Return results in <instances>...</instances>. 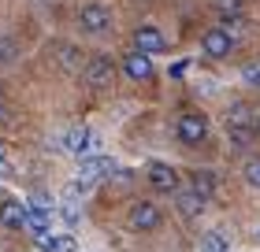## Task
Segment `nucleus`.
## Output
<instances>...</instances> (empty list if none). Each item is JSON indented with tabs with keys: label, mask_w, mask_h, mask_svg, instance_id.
<instances>
[{
	"label": "nucleus",
	"mask_w": 260,
	"mask_h": 252,
	"mask_svg": "<svg viewBox=\"0 0 260 252\" xmlns=\"http://www.w3.org/2000/svg\"><path fill=\"white\" fill-rule=\"evenodd\" d=\"M4 200H8V197H4V186H0V204H4Z\"/></svg>",
	"instance_id": "obj_23"
},
{
	"label": "nucleus",
	"mask_w": 260,
	"mask_h": 252,
	"mask_svg": "<svg viewBox=\"0 0 260 252\" xmlns=\"http://www.w3.org/2000/svg\"><path fill=\"white\" fill-rule=\"evenodd\" d=\"M60 149L71 152V156H78V160H86V156H93L101 149V137L93 134V130H86V126H71L60 137Z\"/></svg>",
	"instance_id": "obj_3"
},
{
	"label": "nucleus",
	"mask_w": 260,
	"mask_h": 252,
	"mask_svg": "<svg viewBox=\"0 0 260 252\" xmlns=\"http://www.w3.org/2000/svg\"><path fill=\"white\" fill-rule=\"evenodd\" d=\"M45 252H78V241L71 234H52V241H49Z\"/></svg>",
	"instance_id": "obj_16"
},
{
	"label": "nucleus",
	"mask_w": 260,
	"mask_h": 252,
	"mask_svg": "<svg viewBox=\"0 0 260 252\" xmlns=\"http://www.w3.org/2000/svg\"><path fill=\"white\" fill-rule=\"evenodd\" d=\"M253 237H256V241H260V226H256V234H253Z\"/></svg>",
	"instance_id": "obj_25"
},
{
	"label": "nucleus",
	"mask_w": 260,
	"mask_h": 252,
	"mask_svg": "<svg viewBox=\"0 0 260 252\" xmlns=\"http://www.w3.org/2000/svg\"><path fill=\"white\" fill-rule=\"evenodd\" d=\"M104 174H115V160L112 156H86V160H78V182H101Z\"/></svg>",
	"instance_id": "obj_8"
},
{
	"label": "nucleus",
	"mask_w": 260,
	"mask_h": 252,
	"mask_svg": "<svg viewBox=\"0 0 260 252\" xmlns=\"http://www.w3.org/2000/svg\"><path fill=\"white\" fill-rule=\"evenodd\" d=\"M227 137L234 149H249L256 137V107L245 100H234L227 112Z\"/></svg>",
	"instance_id": "obj_1"
},
{
	"label": "nucleus",
	"mask_w": 260,
	"mask_h": 252,
	"mask_svg": "<svg viewBox=\"0 0 260 252\" xmlns=\"http://www.w3.org/2000/svg\"><path fill=\"white\" fill-rule=\"evenodd\" d=\"M82 78H86V86L104 89V86H112V78H115V63L108 56H93V59H86V67H82Z\"/></svg>",
	"instance_id": "obj_7"
},
{
	"label": "nucleus",
	"mask_w": 260,
	"mask_h": 252,
	"mask_svg": "<svg viewBox=\"0 0 260 252\" xmlns=\"http://www.w3.org/2000/svg\"><path fill=\"white\" fill-rule=\"evenodd\" d=\"M197 252H231V241H227L223 230H208V234H201Z\"/></svg>",
	"instance_id": "obj_14"
},
{
	"label": "nucleus",
	"mask_w": 260,
	"mask_h": 252,
	"mask_svg": "<svg viewBox=\"0 0 260 252\" xmlns=\"http://www.w3.org/2000/svg\"><path fill=\"white\" fill-rule=\"evenodd\" d=\"M134 52H141V56H160V52H168V38L152 26V22H141V26L134 30Z\"/></svg>",
	"instance_id": "obj_6"
},
{
	"label": "nucleus",
	"mask_w": 260,
	"mask_h": 252,
	"mask_svg": "<svg viewBox=\"0 0 260 252\" xmlns=\"http://www.w3.org/2000/svg\"><path fill=\"white\" fill-rule=\"evenodd\" d=\"M160 223H164V211H160L152 200H134V204H130L126 226H130L134 234H152V230H160Z\"/></svg>",
	"instance_id": "obj_2"
},
{
	"label": "nucleus",
	"mask_w": 260,
	"mask_h": 252,
	"mask_svg": "<svg viewBox=\"0 0 260 252\" xmlns=\"http://www.w3.org/2000/svg\"><path fill=\"white\" fill-rule=\"evenodd\" d=\"M242 82L253 86V89H260V63H245L242 67Z\"/></svg>",
	"instance_id": "obj_20"
},
{
	"label": "nucleus",
	"mask_w": 260,
	"mask_h": 252,
	"mask_svg": "<svg viewBox=\"0 0 260 252\" xmlns=\"http://www.w3.org/2000/svg\"><path fill=\"white\" fill-rule=\"evenodd\" d=\"M30 215H52V197H45V193H30Z\"/></svg>",
	"instance_id": "obj_17"
},
{
	"label": "nucleus",
	"mask_w": 260,
	"mask_h": 252,
	"mask_svg": "<svg viewBox=\"0 0 260 252\" xmlns=\"http://www.w3.org/2000/svg\"><path fill=\"white\" fill-rule=\"evenodd\" d=\"M242 178H245V186H253V189H260V160H249V163H245V171H242Z\"/></svg>",
	"instance_id": "obj_18"
},
{
	"label": "nucleus",
	"mask_w": 260,
	"mask_h": 252,
	"mask_svg": "<svg viewBox=\"0 0 260 252\" xmlns=\"http://www.w3.org/2000/svg\"><path fill=\"white\" fill-rule=\"evenodd\" d=\"M60 59H63V67H67V70H82V67H86V63L78 59V52L71 49V45H63V49H60Z\"/></svg>",
	"instance_id": "obj_19"
},
{
	"label": "nucleus",
	"mask_w": 260,
	"mask_h": 252,
	"mask_svg": "<svg viewBox=\"0 0 260 252\" xmlns=\"http://www.w3.org/2000/svg\"><path fill=\"white\" fill-rule=\"evenodd\" d=\"M175 134H179L182 145H201V141L208 137V115L205 112H186V115H179Z\"/></svg>",
	"instance_id": "obj_4"
},
{
	"label": "nucleus",
	"mask_w": 260,
	"mask_h": 252,
	"mask_svg": "<svg viewBox=\"0 0 260 252\" xmlns=\"http://www.w3.org/2000/svg\"><path fill=\"white\" fill-rule=\"evenodd\" d=\"M205 204H208V200L201 197V193H193V189H179V193H175V208H179L182 219H201Z\"/></svg>",
	"instance_id": "obj_13"
},
{
	"label": "nucleus",
	"mask_w": 260,
	"mask_h": 252,
	"mask_svg": "<svg viewBox=\"0 0 260 252\" xmlns=\"http://www.w3.org/2000/svg\"><path fill=\"white\" fill-rule=\"evenodd\" d=\"M78 26H82V33L101 38V33L112 30V11L104 8V4H82L78 8Z\"/></svg>",
	"instance_id": "obj_5"
},
{
	"label": "nucleus",
	"mask_w": 260,
	"mask_h": 252,
	"mask_svg": "<svg viewBox=\"0 0 260 252\" xmlns=\"http://www.w3.org/2000/svg\"><path fill=\"white\" fill-rule=\"evenodd\" d=\"M231 49H234V38H231L227 30L212 26V30H205V33H201V52H205V56H212V59H223V56H231Z\"/></svg>",
	"instance_id": "obj_9"
},
{
	"label": "nucleus",
	"mask_w": 260,
	"mask_h": 252,
	"mask_svg": "<svg viewBox=\"0 0 260 252\" xmlns=\"http://www.w3.org/2000/svg\"><path fill=\"white\" fill-rule=\"evenodd\" d=\"M123 75L130 82H149L152 78V59L141 56V52H126L123 56Z\"/></svg>",
	"instance_id": "obj_12"
},
{
	"label": "nucleus",
	"mask_w": 260,
	"mask_h": 252,
	"mask_svg": "<svg viewBox=\"0 0 260 252\" xmlns=\"http://www.w3.org/2000/svg\"><path fill=\"white\" fill-rule=\"evenodd\" d=\"M26 219H30V208L22 200H4L0 204V223L8 230H26Z\"/></svg>",
	"instance_id": "obj_11"
},
{
	"label": "nucleus",
	"mask_w": 260,
	"mask_h": 252,
	"mask_svg": "<svg viewBox=\"0 0 260 252\" xmlns=\"http://www.w3.org/2000/svg\"><path fill=\"white\" fill-rule=\"evenodd\" d=\"M149 182L160 193H179V171L171 163H149Z\"/></svg>",
	"instance_id": "obj_10"
},
{
	"label": "nucleus",
	"mask_w": 260,
	"mask_h": 252,
	"mask_svg": "<svg viewBox=\"0 0 260 252\" xmlns=\"http://www.w3.org/2000/svg\"><path fill=\"white\" fill-rule=\"evenodd\" d=\"M0 178H15V167H11V160L4 152H0Z\"/></svg>",
	"instance_id": "obj_22"
},
{
	"label": "nucleus",
	"mask_w": 260,
	"mask_h": 252,
	"mask_svg": "<svg viewBox=\"0 0 260 252\" xmlns=\"http://www.w3.org/2000/svg\"><path fill=\"white\" fill-rule=\"evenodd\" d=\"M256 134H260V112H256Z\"/></svg>",
	"instance_id": "obj_24"
},
{
	"label": "nucleus",
	"mask_w": 260,
	"mask_h": 252,
	"mask_svg": "<svg viewBox=\"0 0 260 252\" xmlns=\"http://www.w3.org/2000/svg\"><path fill=\"white\" fill-rule=\"evenodd\" d=\"M190 189H193V193H201L205 200H212V193H216V174H212V171H193Z\"/></svg>",
	"instance_id": "obj_15"
},
{
	"label": "nucleus",
	"mask_w": 260,
	"mask_h": 252,
	"mask_svg": "<svg viewBox=\"0 0 260 252\" xmlns=\"http://www.w3.org/2000/svg\"><path fill=\"white\" fill-rule=\"evenodd\" d=\"M11 59H15V41L0 38V63H11Z\"/></svg>",
	"instance_id": "obj_21"
}]
</instances>
